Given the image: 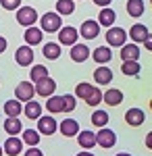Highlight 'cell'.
Here are the masks:
<instances>
[{"mask_svg": "<svg viewBox=\"0 0 152 156\" xmlns=\"http://www.w3.org/2000/svg\"><path fill=\"white\" fill-rule=\"evenodd\" d=\"M40 23H42V31L54 34V31H59L60 27H63V19H60L59 12H46V15L40 19Z\"/></svg>", "mask_w": 152, "mask_h": 156, "instance_id": "1", "label": "cell"}, {"mask_svg": "<svg viewBox=\"0 0 152 156\" xmlns=\"http://www.w3.org/2000/svg\"><path fill=\"white\" fill-rule=\"evenodd\" d=\"M38 21V12L31 6H19L17 9V23L23 25V27H31Z\"/></svg>", "mask_w": 152, "mask_h": 156, "instance_id": "2", "label": "cell"}, {"mask_svg": "<svg viewBox=\"0 0 152 156\" xmlns=\"http://www.w3.org/2000/svg\"><path fill=\"white\" fill-rule=\"evenodd\" d=\"M77 37H79L77 29L71 27V25L59 29V44L60 46H73V44H77Z\"/></svg>", "mask_w": 152, "mask_h": 156, "instance_id": "3", "label": "cell"}, {"mask_svg": "<svg viewBox=\"0 0 152 156\" xmlns=\"http://www.w3.org/2000/svg\"><path fill=\"white\" fill-rule=\"evenodd\" d=\"M125 40H127V31L125 29H121V27H108V31H106L108 46H123Z\"/></svg>", "mask_w": 152, "mask_h": 156, "instance_id": "4", "label": "cell"}, {"mask_svg": "<svg viewBox=\"0 0 152 156\" xmlns=\"http://www.w3.org/2000/svg\"><path fill=\"white\" fill-rule=\"evenodd\" d=\"M34 96H35L34 83H29V81H21V83L15 87V98L19 102H29V100H34Z\"/></svg>", "mask_w": 152, "mask_h": 156, "instance_id": "5", "label": "cell"}, {"mask_svg": "<svg viewBox=\"0 0 152 156\" xmlns=\"http://www.w3.org/2000/svg\"><path fill=\"white\" fill-rule=\"evenodd\" d=\"M54 90H56V81L54 79H50V77H46V79H42V81H38L34 87V92L38 94V96L42 98H48L54 94Z\"/></svg>", "mask_w": 152, "mask_h": 156, "instance_id": "6", "label": "cell"}, {"mask_svg": "<svg viewBox=\"0 0 152 156\" xmlns=\"http://www.w3.org/2000/svg\"><path fill=\"white\" fill-rule=\"evenodd\" d=\"M96 144L102 146V148H113V146L117 144V135H115V131L102 127L100 131L96 133Z\"/></svg>", "mask_w": 152, "mask_h": 156, "instance_id": "7", "label": "cell"}, {"mask_svg": "<svg viewBox=\"0 0 152 156\" xmlns=\"http://www.w3.org/2000/svg\"><path fill=\"white\" fill-rule=\"evenodd\" d=\"M15 60H17V65H21V67H29L31 62H34V50L31 46H21V48H17L15 52Z\"/></svg>", "mask_w": 152, "mask_h": 156, "instance_id": "8", "label": "cell"}, {"mask_svg": "<svg viewBox=\"0 0 152 156\" xmlns=\"http://www.w3.org/2000/svg\"><path fill=\"white\" fill-rule=\"evenodd\" d=\"M56 121L54 117H38V133H44V135H52L56 131Z\"/></svg>", "mask_w": 152, "mask_h": 156, "instance_id": "9", "label": "cell"}, {"mask_svg": "<svg viewBox=\"0 0 152 156\" xmlns=\"http://www.w3.org/2000/svg\"><path fill=\"white\" fill-rule=\"evenodd\" d=\"M21 150H23V142H21L19 137H15V135H11V137L4 142V146H2V152H6L9 156H19Z\"/></svg>", "mask_w": 152, "mask_h": 156, "instance_id": "10", "label": "cell"}, {"mask_svg": "<svg viewBox=\"0 0 152 156\" xmlns=\"http://www.w3.org/2000/svg\"><path fill=\"white\" fill-rule=\"evenodd\" d=\"M125 121H127V125H131V127H140L142 123L146 121V112L142 108H129L127 112H125Z\"/></svg>", "mask_w": 152, "mask_h": 156, "instance_id": "11", "label": "cell"}, {"mask_svg": "<svg viewBox=\"0 0 152 156\" xmlns=\"http://www.w3.org/2000/svg\"><path fill=\"white\" fill-rule=\"evenodd\" d=\"M23 37H25V44H27V46H38V44H42V37H44V31L31 25V27H27V29H25Z\"/></svg>", "mask_w": 152, "mask_h": 156, "instance_id": "12", "label": "cell"}, {"mask_svg": "<svg viewBox=\"0 0 152 156\" xmlns=\"http://www.w3.org/2000/svg\"><path fill=\"white\" fill-rule=\"evenodd\" d=\"M77 34L83 36L85 40H94V37L100 34V25H98V21H83L81 29H79Z\"/></svg>", "mask_w": 152, "mask_h": 156, "instance_id": "13", "label": "cell"}, {"mask_svg": "<svg viewBox=\"0 0 152 156\" xmlns=\"http://www.w3.org/2000/svg\"><path fill=\"white\" fill-rule=\"evenodd\" d=\"M102 102H106L108 106H119V104L123 102V92H121V90H117V87L106 90L104 94H102Z\"/></svg>", "mask_w": 152, "mask_h": 156, "instance_id": "14", "label": "cell"}, {"mask_svg": "<svg viewBox=\"0 0 152 156\" xmlns=\"http://www.w3.org/2000/svg\"><path fill=\"white\" fill-rule=\"evenodd\" d=\"M71 58L75 62H83V60L90 58V48L85 44H73L71 46Z\"/></svg>", "mask_w": 152, "mask_h": 156, "instance_id": "15", "label": "cell"}, {"mask_svg": "<svg viewBox=\"0 0 152 156\" xmlns=\"http://www.w3.org/2000/svg\"><path fill=\"white\" fill-rule=\"evenodd\" d=\"M59 129H60V133H63L65 137H73V135L79 133V123H77L75 119H65L59 125Z\"/></svg>", "mask_w": 152, "mask_h": 156, "instance_id": "16", "label": "cell"}, {"mask_svg": "<svg viewBox=\"0 0 152 156\" xmlns=\"http://www.w3.org/2000/svg\"><path fill=\"white\" fill-rule=\"evenodd\" d=\"M148 36H150L148 27H146V25H142V23H136L131 29H129V37H131L133 42H144Z\"/></svg>", "mask_w": 152, "mask_h": 156, "instance_id": "17", "label": "cell"}, {"mask_svg": "<svg viewBox=\"0 0 152 156\" xmlns=\"http://www.w3.org/2000/svg\"><path fill=\"white\" fill-rule=\"evenodd\" d=\"M144 11H146L144 0H127V15H129V17L138 19V17L144 15Z\"/></svg>", "mask_w": 152, "mask_h": 156, "instance_id": "18", "label": "cell"}, {"mask_svg": "<svg viewBox=\"0 0 152 156\" xmlns=\"http://www.w3.org/2000/svg\"><path fill=\"white\" fill-rule=\"evenodd\" d=\"M115 19H117V12L113 11V9H108V6H104V9L100 11V15H98V25H104V27H113Z\"/></svg>", "mask_w": 152, "mask_h": 156, "instance_id": "19", "label": "cell"}, {"mask_svg": "<svg viewBox=\"0 0 152 156\" xmlns=\"http://www.w3.org/2000/svg\"><path fill=\"white\" fill-rule=\"evenodd\" d=\"M92 56H94V60H96L98 65H106L108 60L113 58V50L108 48V46H100V48H96L92 52Z\"/></svg>", "mask_w": 152, "mask_h": 156, "instance_id": "20", "label": "cell"}, {"mask_svg": "<svg viewBox=\"0 0 152 156\" xmlns=\"http://www.w3.org/2000/svg\"><path fill=\"white\" fill-rule=\"evenodd\" d=\"M94 79H96V83H100V85L110 83V81H113V71H110L108 67H96Z\"/></svg>", "mask_w": 152, "mask_h": 156, "instance_id": "21", "label": "cell"}, {"mask_svg": "<svg viewBox=\"0 0 152 156\" xmlns=\"http://www.w3.org/2000/svg\"><path fill=\"white\" fill-rule=\"evenodd\" d=\"M60 44H56V42H46V46L42 48V54L46 56L48 60H56L60 56Z\"/></svg>", "mask_w": 152, "mask_h": 156, "instance_id": "22", "label": "cell"}, {"mask_svg": "<svg viewBox=\"0 0 152 156\" xmlns=\"http://www.w3.org/2000/svg\"><path fill=\"white\" fill-rule=\"evenodd\" d=\"M77 142H79V146H81L83 150H90V148L96 146V133H92V131L77 133Z\"/></svg>", "mask_w": 152, "mask_h": 156, "instance_id": "23", "label": "cell"}, {"mask_svg": "<svg viewBox=\"0 0 152 156\" xmlns=\"http://www.w3.org/2000/svg\"><path fill=\"white\" fill-rule=\"evenodd\" d=\"M121 58L123 60H138L140 58V48L136 44H123L121 46Z\"/></svg>", "mask_w": 152, "mask_h": 156, "instance_id": "24", "label": "cell"}, {"mask_svg": "<svg viewBox=\"0 0 152 156\" xmlns=\"http://www.w3.org/2000/svg\"><path fill=\"white\" fill-rule=\"evenodd\" d=\"M25 117L27 119H38V117H42V104L40 102H35V100H29L23 108Z\"/></svg>", "mask_w": 152, "mask_h": 156, "instance_id": "25", "label": "cell"}, {"mask_svg": "<svg viewBox=\"0 0 152 156\" xmlns=\"http://www.w3.org/2000/svg\"><path fill=\"white\" fill-rule=\"evenodd\" d=\"M46 110L50 112V115H59V112H63V96H48Z\"/></svg>", "mask_w": 152, "mask_h": 156, "instance_id": "26", "label": "cell"}, {"mask_svg": "<svg viewBox=\"0 0 152 156\" xmlns=\"http://www.w3.org/2000/svg\"><path fill=\"white\" fill-rule=\"evenodd\" d=\"M4 131L11 133V135H17V133L23 131V127H21V121H19V117H9V119L4 121Z\"/></svg>", "mask_w": 152, "mask_h": 156, "instance_id": "27", "label": "cell"}, {"mask_svg": "<svg viewBox=\"0 0 152 156\" xmlns=\"http://www.w3.org/2000/svg\"><path fill=\"white\" fill-rule=\"evenodd\" d=\"M4 112H6V117H19L23 112V106H21L19 100H6L4 102Z\"/></svg>", "mask_w": 152, "mask_h": 156, "instance_id": "28", "label": "cell"}, {"mask_svg": "<svg viewBox=\"0 0 152 156\" xmlns=\"http://www.w3.org/2000/svg\"><path fill=\"white\" fill-rule=\"evenodd\" d=\"M21 133H23L21 142H23V144H27L29 148H31V146H38V144H40V133L35 131V129H25V131H21Z\"/></svg>", "mask_w": 152, "mask_h": 156, "instance_id": "29", "label": "cell"}, {"mask_svg": "<svg viewBox=\"0 0 152 156\" xmlns=\"http://www.w3.org/2000/svg\"><path fill=\"white\" fill-rule=\"evenodd\" d=\"M29 77H31V81H34V83L42 81V79H46V77H48V67H44V65H35V67H31Z\"/></svg>", "mask_w": 152, "mask_h": 156, "instance_id": "30", "label": "cell"}, {"mask_svg": "<svg viewBox=\"0 0 152 156\" xmlns=\"http://www.w3.org/2000/svg\"><path fill=\"white\" fill-rule=\"evenodd\" d=\"M75 11V0H56V12L59 15H71Z\"/></svg>", "mask_w": 152, "mask_h": 156, "instance_id": "31", "label": "cell"}, {"mask_svg": "<svg viewBox=\"0 0 152 156\" xmlns=\"http://www.w3.org/2000/svg\"><path fill=\"white\" fill-rule=\"evenodd\" d=\"M94 92V85L92 83H77V87H75V96L79 98V100H88L90 98V94Z\"/></svg>", "mask_w": 152, "mask_h": 156, "instance_id": "32", "label": "cell"}, {"mask_svg": "<svg viewBox=\"0 0 152 156\" xmlns=\"http://www.w3.org/2000/svg\"><path fill=\"white\" fill-rule=\"evenodd\" d=\"M121 71L123 75H138L140 73V65H138V60H123V67H121Z\"/></svg>", "mask_w": 152, "mask_h": 156, "instance_id": "33", "label": "cell"}, {"mask_svg": "<svg viewBox=\"0 0 152 156\" xmlns=\"http://www.w3.org/2000/svg\"><path fill=\"white\" fill-rule=\"evenodd\" d=\"M92 123L96 125V127H106V125H108V112L96 110V112L92 115Z\"/></svg>", "mask_w": 152, "mask_h": 156, "instance_id": "34", "label": "cell"}, {"mask_svg": "<svg viewBox=\"0 0 152 156\" xmlns=\"http://www.w3.org/2000/svg\"><path fill=\"white\" fill-rule=\"evenodd\" d=\"M75 96L73 94H67V96H63V112H73L75 110Z\"/></svg>", "mask_w": 152, "mask_h": 156, "instance_id": "35", "label": "cell"}, {"mask_svg": "<svg viewBox=\"0 0 152 156\" xmlns=\"http://www.w3.org/2000/svg\"><path fill=\"white\" fill-rule=\"evenodd\" d=\"M85 102H88L90 106H96V104H100V102H102V92H100L98 87H94V92L90 94V98H88Z\"/></svg>", "mask_w": 152, "mask_h": 156, "instance_id": "36", "label": "cell"}, {"mask_svg": "<svg viewBox=\"0 0 152 156\" xmlns=\"http://www.w3.org/2000/svg\"><path fill=\"white\" fill-rule=\"evenodd\" d=\"M0 4H2V9H6V11H15V9L21 6V0H0Z\"/></svg>", "mask_w": 152, "mask_h": 156, "instance_id": "37", "label": "cell"}, {"mask_svg": "<svg viewBox=\"0 0 152 156\" xmlns=\"http://www.w3.org/2000/svg\"><path fill=\"white\" fill-rule=\"evenodd\" d=\"M25 156H44V154H42V150L38 146H31L29 150H25Z\"/></svg>", "mask_w": 152, "mask_h": 156, "instance_id": "38", "label": "cell"}, {"mask_svg": "<svg viewBox=\"0 0 152 156\" xmlns=\"http://www.w3.org/2000/svg\"><path fill=\"white\" fill-rule=\"evenodd\" d=\"M110 2H113V0H94V4H98V6H102V9H104V6H108Z\"/></svg>", "mask_w": 152, "mask_h": 156, "instance_id": "39", "label": "cell"}, {"mask_svg": "<svg viewBox=\"0 0 152 156\" xmlns=\"http://www.w3.org/2000/svg\"><path fill=\"white\" fill-rule=\"evenodd\" d=\"M4 50H6V40H4V37L0 36V54H2Z\"/></svg>", "mask_w": 152, "mask_h": 156, "instance_id": "40", "label": "cell"}, {"mask_svg": "<svg viewBox=\"0 0 152 156\" xmlns=\"http://www.w3.org/2000/svg\"><path fill=\"white\" fill-rule=\"evenodd\" d=\"M144 44H146V48H148V50L152 48V40H150V36H148L146 40H144Z\"/></svg>", "mask_w": 152, "mask_h": 156, "instance_id": "41", "label": "cell"}, {"mask_svg": "<svg viewBox=\"0 0 152 156\" xmlns=\"http://www.w3.org/2000/svg\"><path fill=\"white\" fill-rule=\"evenodd\" d=\"M77 156H94V154H92V152H79Z\"/></svg>", "mask_w": 152, "mask_h": 156, "instance_id": "42", "label": "cell"}, {"mask_svg": "<svg viewBox=\"0 0 152 156\" xmlns=\"http://www.w3.org/2000/svg\"><path fill=\"white\" fill-rule=\"evenodd\" d=\"M115 156H131V154H127V152H119V154H115Z\"/></svg>", "mask_w": 152, "mask_h": 156, "instance_id": "43", "label": "cell"}, {"mask_svg": "<svg viewBox=\"0 0 152 156\" xmlns=\"http://www.w3.org/2000/svg\"><path fill=\"white\" fill-rule=\"evenodd\" d=\"M2 154H4V152H2V146H0V156H2Z\"/></svg>", "mask_w": 152, "mask_h": 156, "instance_id": "44", "label": "cell"}]
</instances>
